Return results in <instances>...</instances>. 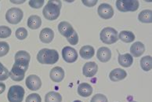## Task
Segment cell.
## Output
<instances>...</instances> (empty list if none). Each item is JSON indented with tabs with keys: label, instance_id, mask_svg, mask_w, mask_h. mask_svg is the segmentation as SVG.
<instances>
[{
	"label": "cell",
	"instance_id": "9a60e30c",
	"mask_svg": "<svg viewBox=\"0 0 152 102\" xmlns=\"http://www.w3.org/2000/svg\"><path fill=\"white\" fill-rule=\"evenodd\" d=\"M96 56H97L98 60L100 62L106 63V62L110 61V59L111 58V51L109 48L103 46V47L98 49Z\"/></svg>",
	"mask_w": 152,
	"mask_h": 102
},
{
	"label": "cell",
	"instance_id": "5b68a950",
	"mask_svg": "<svg viewBox=\"0 0 152 102\" xmlns=\"http://www.w3.org/2000/svg\"><path fill=\"white\" fill-rule=\"evenodd\" d=\"M24 89L20 86H13L10 88L7 98L10 102H22L24 97Z\"/></svg>",
	"mask_w": 152,
	"mask_h": 102
},
{
	"label": "cell",
	"instance_id": "8fae6325",
	"mask_svg": "<svg viewBox=\"0 0 152 102\" xmlns=\"http://www.w3.org/2000/svg\"><path fill=\"white\" fill-rule=\"evenodd\" d=\"M26 86L30 90H38L41 88L42 81L41 79L35 75H31L26 79Z\"/></svg>",
	"mask_w": 152,
	"mask_h": 102
},
{
	"label": "cell",
	"instance_id": "3957f363",
	"mask_svg": "<svg viewBox=\"0 0 152 102\" xmlns=\"http://www.w3.org/2000/svg\"><path fill=\"white\" fill-rule=\"evenodd\" d=\"M100 40L105 44H113L118 40V33L115 28L107 27L100 32Z\"/></svg>",
	"mask_w": 152,
	"mask_h": 102
},
{
	"label": "cell",
	"instance_id": "74e56055",
	"mask_svg": "<svg viewBox=\"0 0 152 102\" xmlns=\"http://www.w3.org/2000/svg\"><path fill=\"white\" fill-rule=\"evenodd\" d=\"M74 102H82V101H79V100H77V101H75Z\"/></svg>",
	"mask_w": 152,
	"mask_h": 102
},
{
	"label": "cell",
	"instance_id": "ba28073f",
	"mask_svg": "<svg viewBox=\"0 0 152 102\" xmlns=\"http://www.w3.org/2000/svg\"><path fill=\"white\" fill-rule=\"evenodd\" d=\"M15 65H20L22 67L28 68L29 62L31 60V56L28 53L24 50H20L15 54Z\"/></svg>",
	"mask_w": 152,
	"mask_h": 102
},
{
	"label": "cell",
	"instance_id": "8992f818",
	"mask_svg": "<svg viewBox=\"0 0 152 102\" xmlns=\"http://www.w3.org/2000/svg\"><path fill=\"white\" fill-rule=\"evenodd\" d=\"M24 17V13L21 9L13 7L8 10L6 13V19L10 24H17L21 21Z\"/></svg>",
	"mask_w": 152,
	"mask_h": 102
},
{
	"label": "cell",
	"instance_id": "7a4b0ae2",
	"mask_svg": "<svg viewBox=\"0 0 152 102\" xmlns=\"http://www.w3.org/2000/svg\"><path fill=\"white\" fill-rule=\"evenodd\" d=\"M37 60L42 65H54L58 61L59 54L56 50L44 48L38 53Z\"/></svg>",
	"mask_w": 152,
	"mask_h": 102
},
{
	"label": "cell",
	"instance_id": "ac0fdd59",
	"mask_svg": "<svg viewBox=\"0 0 152 102\" xmlns=\"http://www.w3.org/2000/svg\"><path fill=\"white\" fill-rule=\"evenodd\" d=\"M145 51V46L141 42H136L131 46L130 53L135 57H139L143 54Z\"/></svg>",
	"mask_w": 152,
	"mask_h": 102
},
{
	"label": "cell",
	"instance_id": "44dd1931",
	"mask_svg": "<svg viewBox=\"0 0 152 102\" xmlns=\"http://www.w3.org/2000/svg\"><path fill=\"white\" fill-rule=\"evenodd\" d=\"M42 24V19L37 15H31L28 20V26L31 29H38L40 28Z\"/></svg>",
	"mask_w": 152,
	"mask_h": 102
},
{
	"label": "cell",
	"instance_id": "836d02e7",
	"mask_svg": "<svg viewBox=\"0 0 152 102\" xmlns=\"http://www.w3.org/2000/svg\"><path fill=\"white\" fill-rule=\"evenodd\" d=\"M26 102H42L41 97L38 93H31L27 97Z\"/></svg>",
	"mask_w": 152,
	"mask_h": 102
},
{
	"label": "cell",
	"instance_id": "1f68e13d",
	"mask_svg": "<svg viewBox=\"0 0 152 102\" xmlns=\"http://www.w3.org/2000/svg\"><path fill=\"white\" fill-rule=\"evenodd\" d=\"M90 102H108L107 101V98L106 96H104V94H101V93H98V94H96L94 95L91 99V101Z\"/></svg>",
	"mask_w": 152,
	"mask_h": 102
},
{
	"label": "cell",
	"instance_id": "2e32d148",
	"mask_svg": "<svg viewBox=\"0 0 152 102\" xmlns=\"http://www.w3.org/2000/svg\"><path fill=\"white\" fill-rule=\"evenodd\" d=\"M54 38V32L50 28H45L41 31L39 39L44 43H50Z\"/></svg>",
	"mask_w": 152,
	"mask_h": 102
},
{
	"label": "cell",
	"instance_id": "4316f807",
	"mask_svg": "<svg viewBox=\"0 0 152 102\" xmlns=\"http://www.w3.org/2000/svg\"><path fill=\"white\" fill-rule=\"evenodd\" d=\"M10 72L7 68L0 62V81L7 80L10 77Z\"/></svg>",
	"mask_w": 152,
	"mask_h": 102
},
{
	"label": "cell",
	"instance_id": "f546056e",
	"mask_svg": "<svg viewBox=\"0 0 152 102\" xmlns=\"http://www.w3.org/2000/svg\"><path fill=\"white\" fill-rule=\"evenodd\" d=\"M9 50L10 46L7 42H0V57L6 56Z\"/></svg>",
	"mask_w": 152,
	"mask_h": 102
},
{
	"label": "cell",
	"instance_id": "6da1fadb",
	"mask_svg": "<svg viewBox=\"0 0 152 102\" xmlns=\"http://www.w3.org/2000/svg\"><path fill=\"white\" fill-rule=\"evenodd\" d=\"M61 7H62L61 1H59V0L48 1L47 4L44 7L43 10H42L44 18L48 21H54L57 19L61 13Z\"/></svg>",
	"mask_w": 152,
	"mask_h": 102
},
{
	"label": "cell",
	"instance_id": "e575fe53",
	"mask_svg": "<svg viewBox=\"0 0 152 102\" xmlns=\"http://www.w3.org/2000/svg\"><path fill=\"white\" fill-rule=\"evenodd\" d=\"M83 2V3L85 6H86V7H94L96 3H97V0H92V1H87V0H83L82 1Z\"/></svg>",
	"mask_w": 152,
	"mask_h": 102
},
{
	"label": "cell",
	"instance_id": "277c9868",
	"mask_svg": "<svg viewBox=\"0 0 152 102\" xmlns=\"http://www.w3.org/2000/svg\"><path fill=\"white\" fill-rule=\"evenodd\" d=\"M140 3L137 0H118L116 7L121 12H134L139 8Z\"/></svg>",
	"mask_w": 152,
	"mask_h": 102
},
{
	"label": "cell",
	"instance_id": "ffe728a7",
	"mask_svg": "<svg viewBox=\"0 0 152 102\" xmlns=\"http://www.w3.org/2000/svg\"><path fill=\"white\" fill-rule=\"evenodd\" d=\"M118 61L119 65L124 68L130 67L133 63V58L130 54H126L123 55L119 54Z\"/></svg>",
	"mask_w": 152,
	"mask_h": 102
},
{
	"label": "cell",
	"instance_id": "7402d4cb",
	"mask_svg": "<svg viewBox=\"0 0 152 102\" xmlns=\"http://www.w3.org/2000/svg\"><path fill=\"white\" fill-rule=\"evenodd\" d=\"M94 48L92 46H84L80 49L79 54L82 58L91 59L94 56Z\"/></svg>",
	"mask_w": 152,
	"mask_h": 102
},
{
	"label": "cell",
	"instance_id": "d6986e66",
	"mask_svg": "<svg viewBox=\"0 0 152 102\" xmlns=\"http://www.w3.org/2000/svg\"><path fill=\"white\" fill-rule=\"evenodd\" d=\"M78 93L83 98L89 97L93 93V87L87 83H81L78 87Z\"/></svg>",
	"mask_w": 152,
	"mask_h": 102
},
{
	"label": "cell",
	"instance_id": "83f0119b",
	"mask_svg": "<svg viewBox=\"0 0 152 102\" xmlns=\"http://www.w3.org/2000/svg\"><path fill=\"white\" fill-rule=\"evenodd\" d=\"M12 33L10 28L7 26H0V38L1 39H6L10 37Z\"/></svg>",
	"mask_w": 152,
	"mask_h": 102
},
{
	"label": "cell",
	"instance_id": "7c38bea8",
	"mask_svg": "<svg viewBox=\"0 0 152 102\" xmlns=\"http://www.w3.org/2000/svg\"><path fill=\"white\" fill-rule=\"evenodd\" d=\"M98 71V65L93 61L87 62L84 65L83 68V73L86 77L91 78L94 77Z\"/></svg>",
	"mask_w": 152,
	"mask_h": 102
},
{
	"label": "cell",
	"instance_id": "30bf717a",
	"mask_svg": "<svg viewBox=\"0 0 152 102\" xmlns=\"http://www.w3.org/2000/svg\"><path fill=\"white\" fill-rule=\"evenodd\" d=\"M98 14L103 19H111L114 16L113 7L107 3H102L98 7Z\"/></svg>",
	"mask_w": 152,
	"mask_h": 102
},
{
	"label": "cell",
	"instance_id": "4fadbf2b",
	"mask_svg": "<svg viewBox=\"0 0 152 102\" xmlns=\"http://www.w3.org/2000/svg\"><path fill=\"white\" fill-rule=\"evenodd\" d=\"M50 77L55 83H61L64 78V71L61 67H54L50 71Z\"/></svg>",
	"mask_w": 152,
	"mask_h": 102
},
{
	"label": "cell",
	"instance_id": "f1b7e54d",
	"mask_svg": "<svg viewBox=\"0 0 152 102\" xmlns=\"http://www.w3.org/2000/svg\"><path fill=\"white\" fill-rule=\"evenodd\" d=\"M16 37L18 38L20 40H23L25 39L28 36V31L24 28H19L16 31Z\"/></svg>",
	"mask_w": 152,
	"mask_h": 102
},
{
	"label": "cell",
	"instance_id": "52a82bcc",
	"mask_svg": "<svg viewBox=\"0 0 152 102\" xmlns=\"http://www.w3.org/2000/svg\"><path fill=\"white\" fill-rule=\"evenodd\" d=\"M28 68L22 67L18 65H13L10 72V77L11 79L15 82H20L24 79V76L26 73V71Z\"/></svg>",
	"mask_w": 152,
	"mask_h": 102
},
{
	"label": "cell",
	"instance_id": "484cf974",
	"mask_svg": "<svg viewBox=\"0 0 152 102\" xmlns=\"http://www.w3.org/2000/svg\"><path fill=\"white\" fill-rule=\"evenodd\" d=\"M46 102H61L62 97L59 93L55 91H51L48 93L45 98Z\"/></svg>",
	"mask_w": 152,
	"mask_h": 102
},
{
	"label": "cell",
	"instance_id": "9c48e42d",
	"mask_svg": "<svg viewBox=\"0 0 152 102\" xmlns=\"http://www.w3.org/2000/svg\"><path fill=\"white\" fill-rule=\"evenodd\" d=\"M62 57L67 63H74L78 59V53L73 47L65 46L62 50Z\"/></svg>",
	"mask_w": 152,
	"mask_h": 102
},
{
	"label": "cell",
	"instance_id": "d590c367",
	"mask_svg": "<svg viewBox=\"0 0 152 102\" xmlns=\"http://www.w3.org/2000/svg\"><path fill=\"white\" fill-rule=\"evenodd\" d=\"M6 90V85L4 83H0V94H2Z\"/></svg>",
	"mask_w": 152,
	"mask_h": 102
},
{
	"label": "cell",
	"instance_id": "cb8c5ba5",
	"mask_svg": "<svg viewBox=\"0 0 152 102\" xmlns=\"http://www.w3.org/2000/svg\"><path fill=\"white\" fill-rule=\"evenodd\" d=\"M138 20L142 23H151L152 11L150 10H144L139 13Z\"/></svg>",
	"mask_w": 152,
	"mask_h": 102
},
{
	"label": "cell",
	"instance_id": "4dcf8cb0",
	"mask_svg": "<svg viewBox=\"0 0 152 102\" xmlns=\"http://www.w3.org/2000/svg\"><path fill=\"white\" fill-rule=\"evenodd\" d=\"M29 6L34 9H39L44 5V0H30Z\"/></svg>",
	"mask_w": 152,
	"mask_h": 102
},
{
	"label": "cell",
	"instance_id": "f35d334b",
	"mask_svg": "<svg viewBox=\"0 0 152 102\" xmlns=\"http://www.w3.org/2000/svg\"><path fill=\"white\" fill-rule=\"evenodd\" d=\"M130 102H137V101H130Z\"/></svg>",
	"mask_w": 152,
	"mask_h": 102
},
{
	"label": "cell",
	"instance_id": "8d00e7d4",
	"mask_svg": "<svg viewBox=\"0 0 152 102\" xmlns=\"http://www.w3.org/2000/svg\"><path fill=\"white\" fill-rule=\"evenodd\" d=\"M24 1H11V2H13V3H23Z\"/></svg>",
	"mask_w": 152,
	"mask_h": 102
},
{
	"label": "cell",
	"instance_id": "603a6c76",
	"mask_svg": "<svg viewBox=\"0 0 152 102\" xmlns=\"http://www.w3.org/2000/svg\"><path fill=\"white\" fill-rule=\"evenodd\" d=\"M118 39L124 43H132L135 40V35L132 32H129V31H122L119 33Z\"/></svg>",
	"mask_w": 152,
	"mask_h": 102
},
{
	"label": "cell",
	"instance_id": "d6a6232c",
	"mask_svg": "<svg viewBox=\"0 0 152 102\" xmlns=\"http://www.w3.org/2000/svg\"><path fill=\"white\" fill-rule=\"evenodd\" d=\"M67 42H68L71 45H73V46H74V45H77L78 43V34H77V32L75 31L74 32L72 33L69 37L67 38Z\"/></svg>",
	"mask_w": 152,
	"mask_h": 102
},
{
	"label": "cell",
	"instance_id": "d4e9b609",
	"mask_svg": "<svg viewBox=\"0 0 152 102\" xmlns=\"http://www.w3.org/2000/svg\"><path fill=\"white\" fill-rule=\"evenodd\" d=\"M140 65L142 69L145 72L151 71L152 68V57L151 56H145L140 60Z\"/></svg>",
	"mask_w": 152,
	"mask_h": 102
},
{
	"label": "cell",
	"instance_id": "e0dca14e",
	"mask_svg": "<svg viewBox=\"0 0 152 102\" xmlns=\"http://www.w3.org/2000/svg\"><path fill=\"white\" fill-rule=\"evenodd\" d=\"M127 76V73L125 70L122 68H115L113 71L110 72L109 77L110 79L113 82H118V81L123 80Z\"/></svg>",
	"mask_w": 152,
	"mask_h": 102
},
{
	"label": "cell",
	"instance_id": "5bb4252c",
	"mask_svg": "<svg viewBox=\"0 0 152 102\" xmlns=\"http://www.w3.org/2000/svg\"><path fill=\"white\" fill-rule=\"evenodd\" d=\"M58 31L61 35L66 38H68L75 30L72 25L67 21H62L58 24Z\"/></svg>",
	"mask_w": 152,
	"mask_h": 102
}]
</instances>
